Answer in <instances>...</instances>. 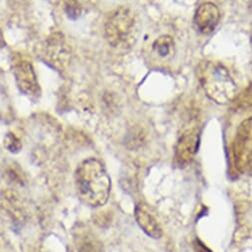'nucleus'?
I'll return each instance as SVG.
<instances>
[{
	"label": "nucleus",
	"instance_id": "nucleus-1",
	"mask_svg": "<svg viewBox=\"0 0 252 252\" xmlns=\"http://www.w3.org/2000/svg\"><path fill=\"white\" fill-rule=\"evenodd\" d=\"M75 183L79 198L90 207L98 208L108 201L111 180L98 160L91 158L82 162L76 171Z\"/></svg>",
	"mask_w": 252,
	"mask_h": 252
},
{
	"label": "nucleus",
	"instance_id": "nucleus-2",
	"mask_svg": "<svg viewBox=\"0 0 252 252\" xmlns=\"http://www.w3.org/2000/svg\"><path fill=\"white\" fill-rule=\"evenodd\" d=\"M197 76L205 94L211 100L218 104H227L235 99L237 87L221 63L201 62L197 68Z\"/></svg>",
	"mask_w": 252,
	"mask_h": 252
},
{
	"label": "nucleus",
	"instance_id": "nucleus-3",
	"mask_svg": "<svg viewBox=\"0 0 252 252\" xmlns=\"http://www.w3.org/2000/svg\"><path fill=\"white\" fill-rule=\"evenodd\" d=\"M139 30L138 15L128 6L116 8L110 13L104 24L106 41L115 49H130L138 39Z\"/></svg>",
	"mask_w": 252,
	"mask_h": 252
},
{
	"label": "nucleus",
	"instance_id": "nucleus-4",
	"mask_svg": "<svg viewBox=\"0 0 252 252\" xmlns=\"http://www.w3.org/2000/svg\"><path fill=\"white\" fill-rule=\"evenodd\" d=\"M232 153L238 172L252 175V117L239 124L233 140Z\"/></svg>",
	"mask_w": 252,
	"mask_h": 252
},
{
	"label": "nucleus",
	"instance_id": "nucleus-5",
	"mask_svg": "<svg viewBox=\"0 0 252 252\" xmlns=\"http://www.w3.org/2000/svg\"><path fill=\"white\" fill-rule=\"evenodd\" d=\"M12 70L20 92L30 98H38L41 94V90L31 63L24 58H14Z\"/></svg>",
	"mask_w": 252,
	"mask_h": 252
},
{
	"label": "nucleus",
	"instance_id": "nucleus-6",
	"mask_svg": "<svg viewBox=\"0 0 252 252\" xmlns=\"http://www.w3.org/2000/svg\"><path fill=\"white\" fill-rule=\"evenodd\" d=\"M200 135L196 129L185 131L179 138L174 154V164L179 168H185L191 164L198 152Z\"/></svg>",
	"mask_w": 252,
	"mask_h": 252
},
{
	"label": "nucleus",
	"instance_id": "nucleus-7",
	"mask_svg": "<svg viewBox=\"0 0 252 252\" xmlns=\"http://www.w3.org/2000/svg\"><path fill=\"white\" fill-rule=\"evenodd\" d=\"M220 20L219 7L212 2H206L198 7L194 16V25L199 33L209 35L216 30Z\"/></svg>",
	"mask_w": 252,
	"mask_h": 252
},
{
	"label": "nucleus",
	"instance_id": "nucleus-8",
	"mask_svg": "<svg viewBox=\"0 0 252 252\" xmlns=\"http://www.w3.org/2000/svg\"><path fill=\"white\" fill-rule=\"evenodd\" d=\"M135 219L140 228L150 237L158 239L162 236L163 230L157 220L149 212L146 206L139 204L135 208Z\"/></svg>",
	"mask_w": 252,
	"mask_h": 252
},
{
	"label": "nucleus",
	"instance_id": "nucleus-9",
	"mask_svg": "<svg viewBox=\"0 0 252 252\" xmlns=\"http://www.w3.org/2000/svg\"><path fill=\"white\" fill-rule=\"evenodd\" d=\"M154 53L162 59H169L174 55L175 42L169 35H162L158 37L152 45Z\"/></svg>",
	"mask_w": 252,
	"mask_h": 252
},
{
	"label": "nucleus",
	"instance_id": "nucleus-10",
	"mask_svg": "<svg viewBox=\"0 0 252 252\" xmlns=\"http://www.w3.org/2000/svg\"><path fill=\"white\" fill-rule=\"evenodd\" d=\"M76 246L79 252H103L102 244L89 233H81L76 237Z\"/></svg>",
	"mask_w": 252,
	"mask_h": 252
},
{
	"label": "nucleus",
	"instance_id": "nucleus-11",
	"mask_svg": "<svg viewBox=\"0 0 252 252\" xmlns=\"http://www.w3.org/2000/svg\"><path fill=\"white\" fill-rule=\"evenodd\" d=\"M64 10L67 16L72 20L78 19L83 12L82 5L78 0H64Z\"/></svg>",
	"mask_w": 252,
	"mask_h": 252
},
{
	"label": "nucleus",
	"instance_id": "nucleus-12",
	"mask_svg": "<svg viewBox=\"0 0 252 252\" xmlns=\"http://www.w3.org/2000/svg\"><path fill=\"white\" fill-rule=\"evenodd\" d=\"M235 105L236 108L242 110L252 109V87L248 88L246 91H244L243 94H240V96L236 99Z\"/></svg>",
	"mask_w": 252,
	"mask_h": 252
},
{
	"label": "nucleus",
	"instance_id": "nucleus-13",
	"mask_svg": "<svg viewBox=\"0 0 252 252\" xmlns=\"http://www.w3.org/2000/svg\"><path fill=\"white\" fill-rule=\"evenodd\" d=\"M4 146L11 153H18L22 149L20 139L13 133H7L4 137Z\"/></svg>",
	"mask_w": 252,
	"mask_h": 252
},
{
	"label": "nucleus",
	"instance_id": "nucleus-14",
	"mask_svg": "<svg viewBox=\"0 0 252 252\" xmlns=\"http://www.w3.org/2000/svg\"><path fill=\"white\" fill-rule=\"evenodd\" d=\"M195 252H213L209 247H207L200 239L196 238L194 241Z\"/></svg>",
	"mask_w": 252,
	"mask_h": 252
}]
</instances>
